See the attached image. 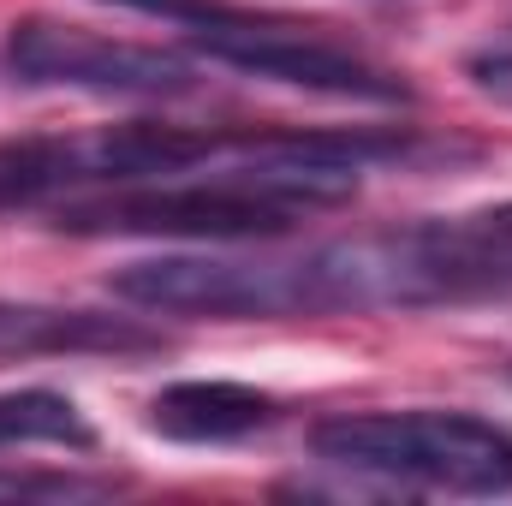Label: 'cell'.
I'll return each mask as SVG.
<instances>
[{"instance_id":"obj_6","label":"cell","mask_w":512,"mask_h":506,"mask_svg":"<svg viewBox=\"0 0 512 506\" xmlns=\"http://www.w3.org/2000/svg\"><path fill=\"white\" fill-rule=\"evenodd\" d=\"M167 334L143 316L0 298V364L24 358H161Z\"/></svg>"},{"instance_id":"obj_4","label":"cell","mask_w":512,"mask_h":506,"mask_svg":"<svg viewBox=\"0 0 512 506\" xmlns=\"http://www.w3.org/2000/svg\"><path fill=\"white\" fill-rule=\"evenodd\" d=\"M114 298L149 316L191 322H292L334 316V280L322 245L298 256H227V251H173L114 268Z\"/></svg>"},{"instance_id":"obj_1","label":"cell","mask_w":512,"mask_h":506,"mask_svg":"<svg viewBox=\"0 0 512 506\" xmlns=\"http://www.w3.org/2000/svg\"><path fill=\"white\" fill-rule=\"evenodd\" d=\"M346 310H459L512 298V203L334 239Z\"/></svg>"},{"instance_id":"obj_7","label":"cell","mask_w":512,"mask_h":506,"mask_svg":"<svg viewBox=\"0 0 512 506\" xmlns=\"http://www.w3.org/2000/svg\"><path fill=\"white\" fill-rule=\"evenodd\" d=\"M280 417V399L262 393L251 381H173L149 399V429L161 441H179V447H227V441H245L256 429H268Z\"/></svg>"},{"instance_id":"obj_8","label":"cell","mask_w":512,"mask_h":506,"mask_svg":"<svg viewBox=\"0 0 512 506\" xmlns=\"http://www.w3.org/2000/svg\"><path fill=\"white\" fill-rule=\"evenodd\" d=\"M6 447H96L84 411L54 393V387H18V393H0V453Z\"/></svg>"},{"instance_id":"obj_2","label":"cell","mask_w":512,"mask_h":506,"mask_svg":"<svg viewBox=\"0 0 512 506\" xmlns=\"http://www.w3.org/2000/svg\"><path fill=\"white\" fill-rule=\"evenodd\" d=\"M328 471L411 495H512V429L477 411H340L310 429Z\"/></svg>"},{"instance_id":"obj_5","label":"cell","mask_w":512,"mask_h":506,"mask_svg":"<svg viewBox=\"0 0 512 506\" xmlns=\"http://www.w3.org/2000/svg\"><path fill=\"white\" fill-rule=\"evenodd\" d=\"M6 66L30 90H78L108 102H173L203 84L197 66L173 48L102 36L60 18H18L6 36Z\"/></svg>"},{"instance_id":"obj_9","label":"cell","mask_w":512,"mask_h":506,"mask_svg":"<svg viewBox=\"0 0 512 506\" xmlns=\"http://www.w3.org/2000/svg\"><path fill=\"white\" fill-rule=\"evenodd\" d=\"M84 495H114V477L36 471V465H0V501H84Z\"/></svg>"},{"instance_id":"obj_10","label":"cell","mask_w":512,"mask_h":506,"mask_svg":"<svg viewBox=\"0 0 512 506\" xmlns=\"http://www.w3.org/2000/svg\"><path fill=\"white\" fill-rule=\"evenodd\" d=\"M471 78H477V90H489V96H501V102H512V30H501L489 48H477L471 60Z\"/></svg>"},{"instance_id":"obj_3","label":"cell","mask_w":512,"mask_h":506,"mask_svg":"<svg viewBox=\"0 0 512 506\" xmlns=\"http://www.w3.org/2000/svg\"><path fill=\"white\" fill-rule=\"evenodd\" d=\"M108 6L161 18L197 54H209V60H221L233 72L268 78V84L304 90V96L376 102V108L411 102V84L393 66L322 36V30H310V24H292L280 12H256V6H239V0H108Z\"/></svg>"}]
</instances>
